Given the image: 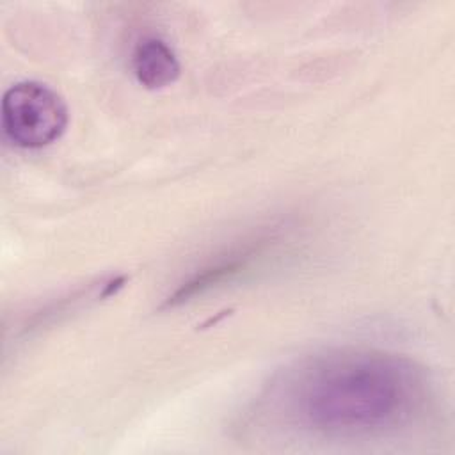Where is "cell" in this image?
I'll use <instances>...</instances> for the list:
<instances>
[{
	"mask_svg": "<svg viewBox=\"0 0 455 455\" xmlns=\"http://www.w3.org/2000/svg\"><path fill=\"white\" fill-rule=\"evenodd\" d=\"M137 80L148 89L171 85L180 76V62L171 46L160 37L149 36L137 43L132 55Z\"/></svg>",
	"mask_w": 455,
	"mask_h": 455,
	"instance_id": "3",
	"label": "cell"
},
{
	"mask_svg": "<svg viewBox=\"0 0 455 455\" xmlns=\"http://www.w3.org/2000/svg\"><path fill=\"white\" fill-rule=\"evenodd\" d=\"M64 100L41 82H18L2 98V128L18 148L39 149L55 142L66 130Z\"/></svg>",
	"mask_w": 455,
	"mask_h": 455,
	"instance_id": "2",
	"label": "cell"
},
{
	"mask_svg": "<svg viewBox=\"0 0 455 455\" xmlns=\"http://www.w3.org/2000/svg\"><path fill=\"white\" fill-rule=\"evenodd\" d=\"M434 405L423 366L382 350L338 348L277 373L258 414L272 427L315 437H371L421 423Z\"/></svg>",
	"mask_w": 455,
	"mask_h": 455,
	"instance_id": "1",
	"label": "cell"
}]
</instances>
